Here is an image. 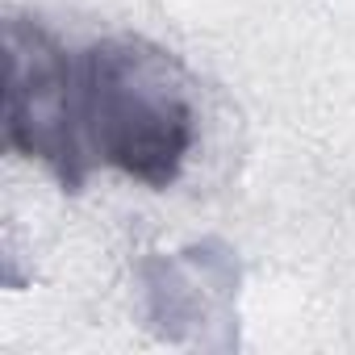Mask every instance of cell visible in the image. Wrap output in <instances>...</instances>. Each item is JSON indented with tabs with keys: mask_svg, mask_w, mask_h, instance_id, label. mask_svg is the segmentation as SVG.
Returning a JSON list of instances; mask_svg holds the SVG:
<instances>
[{
	"mask_svg": "<svg viewBox=\"0 0 355 355\" xmlns=\"http://www.w3.org/2000/svg\"><path fill=\"white\" fill-rule=\"evenodd\" d=\"M5 142L76 193L88 180L80 63L34 17H5Z\"/></svg>",
	"mask_w": 355,
	"mask_h": 355,
	"instance_id": "7a4b0ae2",
	"label": "cell"
},
{
	"mask_svg": "<svg viewBox=\"0 0 355 355\" xmlns=\"http://www.w3.org/2000/svg\"><path fill=\"white\" fill-rule=\"evenodd\" d=\"M80 121L92 159L146 189H167L197 138L193 84L171 51L109 38L80 55Z\"/></svg>",
	"mask_w": 355,
	"mask_h": 355,
	"instance_id": "6da1fadb",
	"label": "cell"
}]
</instances>
